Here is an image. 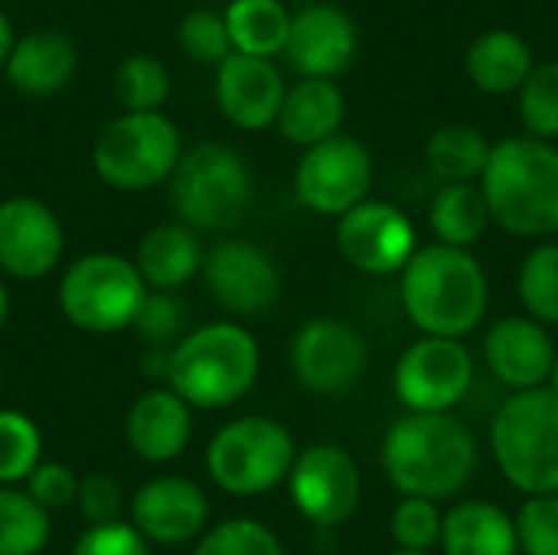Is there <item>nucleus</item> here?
Here are the masks:
<instances>
[{
  "label": "nucleus",
  "instance_id": "nucleus-1",
  "mask_svg": "<svg viewBox=\"0 0 558 555\" xmlns=\"http://www.w3.org/2000/svg\"><path fill=\"white\" fill-rule=\"evenodd\" d=\"M481 461L474 432L454 415H399L379 448V464L386 481L402 497L448 500L461 494Z\"/></svg>",
  "mask_w": 558,
  "mask_h": 555
},
{
  "label": "nucleus",
  "instance_id": "nucleus-2",
  "mask_svg": "<svg viewBox=\"0 0 558 555\" xmlns=\"http://www.w3.org/2000/svg\"><path fill=\"white\" fill-rule=\"evenodd\" d=\"M399 301L422 337L464 340L490 307V278L474 252L432 242L399 275Z\"/></svg>",
  "mask_w": 558,
  "mask_h": 555
},
{
  "label": "nucleus",
  "instance_id": "nucleus-3",
  "mask_svg": "<svg viewBox=\"0 0 558 555\" xmlns=\"http://www.w3.org/2000/svg\"><path fill=\"white\" fill-rule=\"evenodd\" d=\"M490 219L517 239L558 236V147L539 137L494 144L481 177Z\"/></svg>",
  "mask_w": 558,
  "mask_h": 555
},
{
  "label": "nucleus",
  "instance_id": "nucleus-4",
  "mask_svg": "<svg viewBox=\"0 0 558 555\" xmlns=\"http://www.w3.org/2000/svg\"><path fill=\"white\" fill-rule=\"evenodd\" d=\"M262 373V350L248 327L216 321L190 330L170 350L167 386L203 412H219L242 402Z\"/></svg>",
  "mask_w": 558,
  "mask_h": 555
},
{
  "label": "nucleus",
  "instance_id": "nucleus-5",
  "mask_svg": "<svg viewBox=\"0 0 558 555\" xmlns=\"http://www.w3.org/2000/svg\"><path fill=\"white\" fill-rule=\"evenodd\" d=\"M490 455L504 481L523 497L558 494V396L510 393L490 419Z\"/></svg>",
  "mask_w": 558,
  "mask_h": 555
},
{
  "label": "nucleus",
  "instance_id": "nucleus-6",
  "mask_svg": "<svg viewBox=\"0 0 558 555\" xmlns=\"http://www.w3.org/2000/svg\"><path fill=\"white\" fill-rule=\"evenodd\" d=\"M294 461V435L268 415H242L206 445V474L232 497H258L288 484Z\"/></svg>",
  "mask_w": 558,
  "mask_h": 555
},
{
  "label": "nucleus",
  "instance_id": "nucleus-7",
  "mask_svg": "<svg viewBox=\"0 0 558 555\" xmlns=\"http://www.w3.org/2000/svg\"><path fill=\"white\" fill-rule=\"evenodd\" d=\"M170 200L183 226L196 232H226L252 203L248 167L226 144H199L180 157L170 177Z\"/></svg>",
  "mask_w": 558,
  "mask_h": 555
},
{
  "label": "nucleus",
  "instance_id": "nucleus-8",
  "mask_svg": "<svg viewBox=\"0 0 558 555\" xmlns=\"http://www.w3.org/2000/svg\"><path fill=\"white\" fill-rule=\"evenodd\" d=\"M147 294L150 288L134 262L114 252H92L65 268L59 281V311L85 334H118L134 327Z\"/></svg>",
  "mask_w": 558,
  "mask_h": 555
},
{
  "label": "nucleus",
  "instance_id": "nucleus-9",
  "mask_svg": "<svg viewBox=\"0 0 558 555\" xmlns=\"http://www.w3.org/2000/svg\"><path fill=\"white\" fill-rule=\"evenodd\" d=\"M180 157V131L160 111H128L114 118L92 147L95 173L124 193H144L170 180Z\"/></svg>",
  "mask_w": 558,
  "mask_h": 555
},
{
  "label": "nucleus",
  "instance_id": "nucleus-10",
  "mask_svg": "<svg viewBox=\"0 0 558 555\" xmlns=\"http://www.w3.org/2000/svg\"><path fill=\"white\" fill-rule=\"evenodd\" d=\"M477 363L464 340L418 337L409 343L392 370L396 399L405 412L451 415L474 389Z\"/></svg>",
  "mask_w": 558,
  "mask_h": 555
},
{
  "label": "nucleus",
  "instance_id": "nucleus-11",
  "mask_svg": "<svg viewBox=\"0 0 558 555\" xmlns=\"http://www.w3.org/2000/svg\"><path fill=\"white\" fill-rule=\"evenodd\" d=\"M373 190V157L363 141L337 134L317 147H307L294 170V196L304 209L340 219Z\"/></svg>",
  "mask_w": 558,
  "mask_h": 555
},
{
  "label": "nucleus",
  "instance_id": "nucleus-12",
  "mask_svg": "<svg viewBox=\"0 0 558 555\" xmlns=\"http://www.w3.org/2000/svg\"><path fill=\"white\" fill-rule=\"evenodd\" d=\"M294 510L317 530L350 523L363 500V474L356 458L340 445H311L298 451L288 478Z\"/></svg>",
  "mask_w": 558,
  "mask_h": 555
},
{
  "label": "nucleus",
  "instance_id": "nucleus-13",
  "mask_svg": "<svg viewBox=\"0 0 558 555\" xmlns=\"http://www.w3.org/2000/svg\"><path fill=\"white\" fill-rule=\"evenodd\" d=\"M366 340L337 317H311L291 337V373L314 396H343L366 373Z\"/></svg>",
  "mask_w": 558,
  "mask_h": 555
},
{
  "label": "nucleus",
  "instance_id": "nucleus-14",
  "mask_svg": "<svg viewBox=\"0 0 558 555\" xmlns=\"http://www.w3.org/2000/svg\"><path fill=\"white\" fill-rule=\"evenodd\" d=\"M337 249L350 268L373 278H389L402 275L418 252V232L396 203L366 200L337 219Z\"/></svg>",
  "mask_w": 558,
  "mask_h": 555
},
{
  "label": "nucleus",
  "instance_id": "nucleus-15",
  "mask_svg": "<svg viewBox=\"0 0 558 555\" xmlns=\"http://www.w3.org/2000/svg\"><path fill=\"white\" fill-rule=\"evenodd\" d=\"M203 278L213 301L235 317H258L281 298V272L275 258L245 239H222L206 249Z\"/></svg>",
  "mask_w": 558,
  "mask_h": 555
},
{
  "label": "nucleus",
  "instance_id": "nucleus-16",
  "mask_svg": "<svg viewBox=\"0 0 558 555\" xmlns=\"http://www.w3.org/2000/svg\"><path fill=\"white\" fill-rule=\"evenodd\" d=\"M65 252L59 216L33 200L10 196L0 203V272L20 281L46 278Z\"/></svg>",
  "mask_w": 558,
  "mask_h": 555
},
{
  "label": "nucleus",
  "instance_id": "nucleus-17",
  "mask_svg": "<svg viewBox=\"0 0 558 555\" xmlns=\"http://www.w3.org/2000/svg\"><path fill=\"white\" fill-rule=\"evenodd\" d=\"M556 353L549 327L526 314H507L484 334V366L510 393L543 389L549 383Z\"/></svg>",
  "mask_w": 558,
  "mask_h": 555
},
{
  "label": "nucleus",
  "instance_id": "nucleus-18",
  "mask_svg": "<svg viewBox=\"0 0 558 555\" xmlns=\"http://www.w3.org/2000/svg\"><path fill=\"white\" fill-rule=\"evenodd\" d=\"M209 500L186 478H154L131 497V527L157 546H183L206 533Z\"/></svg>",
  "mask_w": 558,
  "mask_h": 555
},
{
  "label": "nucleus",
  "instance_id": "nucleus-19",
  "mask_svg": "<svg viewBox=\"0 0 558 555\" xmlns=\"http://www.w3.org/2000/svg\"><path fill=\"white\" fill-rule=\"evenodd\" d=\"M284 79L271 65V59H255L232 52L219 62L216 72V101L219 111L242 131H262L278 124L284 105Z\"/></svg>",
  "mask_w": 558,
  "mask_h": 555
},
{
  "label": "nucleus",
  "instance_id": "nucleus-20",
  "mask_svg": "<svg viewBox=\"0 0 558 555\" xmlns=\"http://www.w3.org/2000/svg\"><path fill=\"white\" fill-rule=\"evenodd\" d=\"M284 52L304 79L333 82V75L347 72L356 56V26L340 7H304L298 16H291Z\"/></svg>",
  "mask_w": 558,
  "mask_h": 555
},
{
  "label": "nucleus",
  "instance_id": "nucleus-21",
  "mask_svg": "<svg viewBox=\"0 0 558 555\" xmlns=\"http://www.w3.org/2000/svg\"><path fill=\"white\" fill-rule=\"evenodd\" d=\"M124 435L141 461L167 464L180 458L193 438V409L170 386H154L134 399Z\"/></svg>",
  "mask_w": 558,
  "mask_h": 555
},
{
  "label": "nucleus",
  "instance_id": "nucleus-22",
  "mask_svg": "<svg viewBox=\"0 0 558 555\" xmlns=\"http://www.w3.org/2000/svg\"><path fill=\"white\" fill-rule=\"evenodd\" d=\"M75 75V46L65 33L33 29L13 43L7 56V79L26 95H56Z\"/></svg>",
  "mask_w": 558,
  "mask_h": 555
},
{
  "label": "nucleus",
  "instance_id": "nucleus-23",
  "mask_svg": "<svg viewBox=\"0 0 558 555\" xmlns=\"http://www.w3.org/2000/svg\"><path fill=\"white\" fill-rule=\"evenodd\" d=\"M445 555H520L517 520L490 500H461L441 523Z\"/></svg>",
  "mask_w": 558,
  "mask_h": 555
},
{
  "label": "nucleus",
  "instance_id": "nucleus-24",
  "mask_svg": "<svg viewBox=\"0 0 558 555\" xmlns=\"http://www.w3.org/2000/svg\"><path fill=\"white\" fill-rule=\"evenodd\" d=\"M206 249L196 229L183 222H163L150 229L137 245V272L154 291H177L203 272Z\"/></svg>",
  "mask_w": 558,
  "mask_h": 555
},
{
  "label": "nucleus",
  "instance_id": "nucleus-25",
  "mask_svg": "<svg viewBox=\"0 0 558 555\" xmlns=\"http://www.w3.org/2000/svg\"><path fill=\"white\" fill-rule=\"evenodd\" d=\"M347 114L343 92L330 79H304L294 88H288L278 128L284 141L301 147H317L330 137H337Z\"/></svg>",
  "mask_w": 558,
  "mask_h": 555
},
{
  "label": "nucleus",
  "instance_id": "nucleus-26",
  "mask_svg": "<svg viewBox=\"0 0 558 555\" xmlns=\"http://www.w3.org/2000/svg\"><path fill=\"white\" fill-rule=\"evenodd\" d=\"M464 65L471 82L487 95H507L523 88V82L536 69L526 39L510 29H490L477 36L468 49Z\"/></svg>",
  "mask_w": 558,
  "mask_h": 555
},
{
  "label": "nucleus",
  "instance_id": "nucleus-27",
  "mask_svg": "<svg viewBox=\"0 0 558 555\" xmlns=\"http://www.w3.org/2000/svg\"><path fill=\"white\" fill-rule=\"evenodd\" d=\"M432 232L441 245L471 252L490 229V206L477 183H445L428 206Z\"/></svg>",
  "mask_w": 558,
  "mask_h": 555
},
{
  "label": "nucleus",
  "instance_id": "nucleus-28",
  "mask_svg": "<svg viewBox=\"0 0 558 555\" xmlns=\"http://www.w3.org/2000/svg\"><path fill=\"white\" fill-rule=\"evenodd\" d=\"M222 16L235 52L255 59L284 52L291 33V13L281 7V0H232Z\"/></svg>",
  "mask_w": 558,
  "mask_h": 555
},
{
  "label": "nucleus",
  "instance_id": "nucleus-29",
  "mask_svg": "<svg viewBox=\"0 0 558 555\" xmlns=\"http://www.w3.org/2000/svg\"><path fill=\"white\" fill-rule=\"evenodd\" d=\"M494 144L471 124H445L425 144L432 173L445 183H477L490 164Z\"/></svg>",
  "mask_w": 558,
  "mask_h": 555
},
{
  "label": "nucleus",
  "instance_id": "nucleus-30",
  "mask_svg": "<svg viewBox=\"0 0 558 555\" xmlns=\"http://www.w3.org/2000/svg\"><path fill=\"white\" fill-rule=\"evenodd\" d=\"M517 294L526 317L543 327H558V242H539L523 255Z\"/></svg>",
  "mask_w": 558,
  "mask_h": 555
},
{
  "label": "nucleus",
  "instance_id": "nucleus-31",
  "mask_svg": "<svg viewBox=\"0 0 558 555\" xmlns=\"http://www.w3.org/2000/svg\"><path fill=\"white\" fill-rule=\"evenodd\" d=\"M49 530V514L26 491L0 487V555H39Z\"/></svg>",
  "mask_w": 558,
  "mask_h": 555
},
{
  "label": "nucleus",
  "instance_id": "nucleus-32",
  "mask_svg": "<svg viewBox=\"0 0 558 555\" xmlns=\"http://www.w3.org/2000/svg\"><path fill=\"white\" fill-rule=\"evenodd\" d=\"M43 435L36 422L16 409H0V487L26 484L39 468Z\"/></svg>",
  "mask_w": 558,
  "mask_h": 555
},
{
  "label": "nucleus",
  "instance_id": "nucleus-33",
  "mask_svg": "<svg viewBox=\"0 0 558 555\" xmlns=\"http://www.w3.org/2000/svg\"><path fill=\"white\" fill-rule=\"evenodd\" d=\"M193 555H284L281 540L271 527L252 517H232L209 527Z\"/></svg>",
  "mask_w": 558,
  "mask_h": 555
},
{
  "label": "nucleus",
  "instance_id": "nucleus-34",
  "mask_svg": "<svg viewBox=\"0 0 558 555\" xmlns=\"http://www.w3.org/2000/svg\"><path fill=\"white\" fill-rule=\"evenodd\" d=\"M441 523H445V514L435 500L402 497L389 517V536L396 550L432 553L435 546H441Z\"/></svg>",
  "mask_w": 558,
  "mask_h": 555
},
{
  "label": "nucleus",
  "instance_id": "nucleus-35",
  "mask_svg": "<svg viewBox=\"0 0 558 555\" xmlns=\"http://www.w3.org/2000/svg\"><path fill=\"white\" fill-rule=\"evenodd\" d=\"M520 118L530 137H558V62H543L520 88Z\"/></svg>",
  "mask_w": 558,
  "mask_h": 555
},
{
  "label": "nucleus",
  "instance_id": "nucleus-36",
  "mask_svg": "<svg viewBox=\"0 0 558 555\" xmlns=\"http://www.w3.org/2000/svg\"><path fill=\"white\" fill-rule=\"evenodd\" d=\"M186 327H190V311L173 291H150L134 321L137 337L157 350H173L190 334Z\"/></svg>",
  "mask_w": 558,
  "mask_h": 555
},
{
  "label": "nucleus",
  "instance_id": "nucleus-37",
  "mask_svg": "<svg viewBox=\"0 0 558 555\" xmlns=\"http://www.w3.org/2000/svg\"><path fill=\"white\" fill-rule=\"evenodd\" d=\"M118 98L128 111H157L170 95L167 69L154 56H131L118 69Z\"/></svg>",
  "mask_w": 558,
  "mask_h": 555
},
{
  "label": "nucleus",
  "instance_id": "nucleus-38",
  "mask_svg": "<svg viewBox=\"0 0 558 555\" xmlns=\"http://www.w3.org/2000/svg\"><path fill=\"white\" fill-rule=\"evenodd\" d=\"M513 520L520 555H558V494L526 497Z\"/></svg>",
  "mask_w": 558,
  "mask_h": 555
},
{
  "label": "nucleus",
  "instance_id": "nucleus-39",
  "mask_svg": "<svg viewBox=\"0 0 558 555\" xmlns=\"http://www.w3.org/2000/svg\"><path fill=\"white\" fill-rule=\"evenodd\" d=\"M180 46L196 62H222L232 56V39L226 29V16L213 10H190L180 23Z\"/></svg>",
  "mask_w": 558,
  "mask_h": 555
},
{
  "label": "nucleus",
  "instance_id": "nucleus-40",
  "mask_svg": "<svg viewBox=\"0 0 558 555\" xmlns=\"http://www.w3.org/2000/svg\"><path fill=\"white\" fill-rule=\"evenodd\" d=\"M26 494L46 510H65L78 497V478L62 461H39V468L26 478Z\"/></svg>",
  "mask_w": 558,
  "mask_h": 555
},
{
  "label": "nucleus",
  "instance_id": "nucleus-41",
  "mask_svg": "<svg viewBox=\"0 0 558 555\" xmlns=\"http://www.w3.org/2000/svg\"><path fill=\"white\" fill-rule=\"evenodd\" d=\"M69 555H150V543L124 520L88 527Z\"/></svg>",
  "mask_w": 558,
  "mask_h": 555
},
{
  "label": "nucleus",
  "instance_id": "nucleus-42",
  "mask_svg": "<svg viewBox=\"0 0 558 555\" xmlns=\"http://www.w3.org/2000/svg\"><path fill=\"white\" fill-rule=\"evenodd\" d=\"M82 517L98 527V523H114L121 507H124V494L121 484L111 474H88L78 481V497H75Z\"/></svg>",
  "mask_w": 558,
  "mask_h": 555
},
{
  "label": "nucleus",
  "instance_id": "nucleus-43",
  "mask_svg": "<svg viewBox=\"0 0 558 555\" xmlns=\"http://www.w3.org/2000/svg\"><path fill=\"white\" fill-rule=\"evenodd\" d=\"M13 29H10V20L3 16V10H0V65H7V56H10V49H13Z\"/></svg>",
  "mask_w": 558,
  "mask_h": 555
},
{
  "label": "nucleus",
  "instance_id": "nucleus-44",
  "mask_svg": "<svg viewBox=\"0 0 558 555\" xmlns=\"http://www.w3.org/2000/svg\"><path fill=\"white\" fill-rule=\"evenodd\" d=\"M7 317H10V294H7V285H3V278H0V330H3V324H7Z\"/></svg>",
  "mask_w": 558,
  "mask_h": 555
},
{
  "label": "nucleus",
  "instance_id": "nucleus-45",
  "mask_svg": "<svg viewBox=\"0 0 558 555\" xmlns=\"http://www.w3.org/2000/svg\"><path fill=\"white\" fill-rule=\"evenodd\" d=\"M546 386H549V389L558 396V353H556V363H553V373H549V383H546Z\"/></svg>",
  "mask_w": 558,
  "mask_h": 555
},
{
  "label": "nucleus",
  "instance_id": "nucleus-46",
  "mask_svg": "<svg viewBox=\"0 0 558 555\" xmlns=\"http://www.w3.org/2000/svg\"><path fill=\"white\" fill-rule=\"evenodd\" d=\"M389 555H432V553H405V550H396V553Z\"/></svg>",
  "mask_w": 558,
  "mask_h": 555
}]
</instances>
